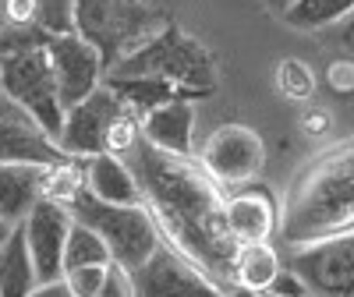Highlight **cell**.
Here are the masks:
<instances>
[{"label": "cell", "mask_w": 354, "mask_h": 297, "mask_svg": "<svg viewBox=\"0 0 354 297\" xmlns=\"http://www.w3.org/2000/svg\"><path fill=\"white\" fill-rule=\"evenodd\" d=\"M46 166L32 163H0V220L8 227L21 223L28 209L43 198Z\"/></svg>", "instance_id": "obj_17"}, {"label": "cell", "mask_w": 354, "mask_h": 297, "mask_svg": "<svg viewBox=\"0 0 354 297\" xmlns=\"http://www.w3.org/2000/svg\"><path fill=\"white\" fill-rule=\"evenodd\" d=\"M283 21L290 28H301V32H319L326 25L344 21L347 15H354V0H290L280 11Z\"/></svg>", "instance_id": "obj_21"}, {"label": "cell", "mask_w": 354, "mask_h": 297, "mask_svg": "<svg viewBox=\"0 0 354 297\" xmlns=\"http://www.w3.org/2000/svg\"><path fill=\"white\" fill-rule=\"evenodd\" d=\"M110 85V93L121 99L124 106H131L138 117L149 113L153 106H163L170 99H202L192 88L167 82V78H153V75H106L103 78Z\"/></svg>", "instance_id": "obj_18"}, {"label": "cell", "mask_w": 354, "mask_h": 297, "mask_svg": "<svg viewBox=\"0 0 354 297\" xmlns=\"http://www.w3.org/2000/svg\"><path fill=\"white\" fill-rule=\"evenodd\" d=\"M280 269H283V255L273 241L241 245L238 258H234V280L245 294H266Z\"/></svg>", "instance_id": "obj_20"}, {"label": "cell", "mask_w": 354, "mask_h": 297, "mask_svg": "<svg viewBox=\"0 0 354 297\" xmlns=\"http://www.w3.org/2000/svg\"><path fill=\"white\" fill-rule=\"evenodd\" d=\"M53 78H57V93H61L64 110L82 103L85 96H93L106 78V64L93 43H85L78 32L68 36H50L46 43Z\"/></svg>", "instance_id": "obj_12"}, {"label": "cell", "mask_w": 354, "mask_h": 297, "mask_svg": "<svg viewBox=\"0 0 354 297\" xmlns=\"http://www.w3.org/2000/svg\"><path fill=\"white\" fill-rule=\"evenodd\" d=\"M266 4H270V8H273V11H283V8H287V4H290V0H266Z\"/></svg>", "instance_id": "obj_30"}, {"label": "cell", "mask_w": 354, "mask_h": 297, "mask_svg": "<svg viewBox=\"0 0 354 297\" xmlns=\"http://www.w3.org/2000/svg\"><path fill=\"white\" fill-rule=\"evenodd\" d=\"M71 223H75V216H71L68 205L64 202H53L46 195L21 220L25 237H28V251H32V258H36L39 280L64 276V248H68Z\"/></svg>", "instance_id": "obj_13"}, {"label": "cell", "mask_w": 354, "mask_h": 297, "mask_svg": "<svg viewBox=\"0 0 354 297\" xmlns=\"http://www.w3.org/2000/svg\"><path fill=\"white\" fill-rule=\"evenodd\" d=\"M106 269H110V265H78V269L64 273V280L71 283V290L78 297H96L103 280H106Z\"/></svg>", "instance_id": "obj_24"}, {"label": "cell", "mask_w": 354, "mask_h": 297, "mask_svg": "<svg viewBox=\"0 0 354 297\" xmlns=\"http://www.w3.org/2000/svg\"><path fill=\"white\" fill-rule=\"evenodd\" d=\"M39 283L36 258L28 251L25 227L15 223L8 237L0 241V297H28Z\"/></svg>", "instance_id": "obj_19"}, {"label": "cell", "mask_w": 354, "mask_h": 297, "mask_svg": "<svg viewBox=\"0 0 354 297\" xmlns=\"http://www.w3.org/2000/svg\"><path fill=\"white\" fill-rule=\"evenodd\" d=\"M106 75H153L185 85L198 96L216 93V57L174 18H167L149 39L124 53Z\"/></svg>", "instance_id": "obj_3"}, {"label": "cell", "mask_w": 354, "mask_h": 297, "mask_svg": "<svg viewBox=\"0 0 354 297\" xmlns=\"http://www.w3.org/2000/svg\"><path fill=\"white\" fill-rule=\"evenodd\" d=\"M96 297H138V290H135V276L124 269V265L110 262L106 280H103V287H100Z\"/></svg>", "instance_id": "obj_25"}, {"label": "cell", "mask_w": 354, "mask_h": 297, "mask_svg": "<svg viewBox=\"0 0 354 297\" xmlns=\"http://www.w3.org/2000/svg\"><path fill=\"white\" fill-rule=\"evenodd\" d=\"M347 230H354V138L305 163L280 209V241L287 248Z\"/></svg>", "instance_id": "obj_2"}, {"label": "cell", "mask_w": 354, "mask_h": 297, "mask_svg": "<svg viewBox=\"0 0 354 297\" xmlns=\"http://www.w3.org/2000/svg\"><path fill=\"white\" fill-rule=\"evenodd\" d=\"M198 163L223 191L245 188L259 181V173L266 166V142L259 138V131L245 124H223L202 142Z\"/></svg>", "instance_id": "obj_7"}, {"label": "cell", "mask_w": 354, "mask_h": 297, "mask_svg": "<svg viewBox=\"0 0 354 297\" xmlns=\"http://www.w3.org/2000/svg\"><path fill=\"white\" fill-rule=\"evenodd\" d=\"M110 248L106 241L85 223H71V233H68V248H64V273L68 269H78V265H110Z\"/></svg>", "instance_id": "obj_22"}, {"label": "cell", "mask_w": 354, "mask_h": 297, "mask_svg": "<svg viewBox=\"0 0 354 297\" xmlns=\"http://www.w3.org/2000/svg\"><path fill=\"white\" fill-rule=\"evenodd\" d=\"M28 297H78V294L71 290V283L64 276H57V280H39Z\"/></svg>", "instance_id": "obj_27"}, {"label": "cell", "mask_w": 354, "mask_h": 297, "mask_svg": "<svg viewBox=\"0 0 354 297\" xmlns=\"http://www.w3.org/2000/svg\"><path fill=\"white\" fill-rule=\"evenodd\" d=\"M68 209L78 223L93 227L103 237L106 248H110V258L117 265H124L128 273H135L138 265L163 245V233H160L153 213L145 209V205H113V202L96 198L82 184L71 195Z\"/></svg>", "instance_id": "obj_4"}, {"label": "cell", "mask_w": 354, "mask_h": 297, "mask_svg": "<svg viewBox=\"0 0 354 297\" xmlns=\"http://www.w3.org/2000/svg\"><path fill=\"white\" fill-rule=\"evenodd\" d=\"M266 294H277V297H308V287H305V280L283 262V269L277 273V280L270 283V290H266Z\"/></svg>", "instance_id": "obj_26"}, {"label": "cell", "mask_w": 354, "mask_h": 297, "mask_svg": "<svg viewBox=\"0 0 354 297\" xmlns=\"http://www.w3.org/2000/svg\"><path fill=\"white\" fill-rule=\"evenodd\" d=\"M124 160L135 170L142 202L153 213L163 241L192 258L227 297H255L234 280V258L241 245L227 230L223 188L202 170V163L156 148L145 135H138Z\"/></svg>", "instance_id": "obj_1"}, {"label": "cell", "mask_w": 354, "mask_h": 297, "mask_svg": "<svg viewBox=\"0 0 354 297\" xmlns=\"http://www.w3.org/2000/svg\"><path fill=\"white\" fill-rule=\"evenodd\" d=\"M8 28V0H0V32Z\"/></svg>", "instance_id": "obj_29"}, {"label": "cell", "mask_w": 354, "mask_h": 297, "mask_svg": "<svg viewBox=\"0 0 354 297\" xmlns=\"http://www.w3.org/2000/svg\"><path fill=\"white\" fill-rule=\"evenodd\" d=\"M340 43H344V50L354 57V15H347V25H344V32H340Z\"/></svg>", "instance_id": "obj_28"}, {"label": "cell", "mask_w": 354, "mask_h": 297, "mask_svg": "<svg viewBox=\"0 0 354 297\" xmlns=\"http://www.w3.org/2000/svg\"><path fill=\"white\" fill-rule=\"evenodd\" d=\"M223 216H227L230 237L238 245H255V241L280 237V205H277L273 191L259 181L223 191Z\"/></svg>", "instance_id": "obj_14"}, {"label": "cell", "mask_w": 354, "mask_h": 297, "mask_svg": "<svg viewBox=\"0 0 354 297\" xmlns=\"http://www.w3.org/2000/svg\"><path fill=\"white\" fill-rule=\"evenodd\" d=\"M71 4L75 32L100 50L106 71L167 21L156 11H145L142 0H71Z\"/></svg>", "instance_id": "obj_5"}, {"label": "cell", "mask_w": 354, "mask_h": 297, "mask_svg": "<svg viewBox=\"0 0 354 297\" xmlns=\"http://www.w3.org/2000/svg\"><path fill=\"white\" fill-rule=\"evenodd\" d=\"M8 230H11V227H8L4 220H0V241H4V237H8Z\"/></svg>", "instance_id": "obj_31"}, {"label": "cell", "mask_w": 354, "mask_h": 297, "mask_svg": "<svg viewBox=\"0 0 354 297\" xmlns=\"http://www.w3.org/2000/svg\"><path fill=\"white\" fill-rule=\"evenodd\" d=\"M195 99H170L163 106H153L142 113V135L156 148H167L174 156H192L195 138Z\"/></svg>", "instance_id": "obj_15"}, {"label": "cell", "mask_w": 354, "mask_h": 297, "mask_svg": "<svg viewBox=\"0 0 354 297\" xmlns=\"http://www.w3.org/2000/svg\"><path fill=\"white\" fill-rule=\"evenodd\" d=\"M0 88L11 99H18L53 138L61 135L64 103H61V93H57V78H53L46 46H32L15 57H4L0 61Z\"/></svg>", "instance_id": "obj_6"}, {"label": "cell", "mask_w": 354, "mask_h": 297, "mask_svg": "<svg viewBox=\"0 0 354 297\" xmlns=\"http://www.w3.org/2000/svg\"><path fill=\"white\" fill-rule=\"evenodd\" d=\"M280 93L290 96V99L312 96V75H308V68L298 64V61H283V68H280Z\"/></svg>", "instance_id": "obj_23"}, {"label": "cell", "mask_w": 354, "mask_h": 297, "mask_svg": "<svg viewBox=\"0 0 354 297\" xmlns=\"http://www.w3.org/2000/svg\"><path fill=\"white\" fill-rule=\"evenodd\" d=\"M131 276L138 297H227L192 258H185L167 241Z\"/></svg>", "instance_id": "obj_9"}, {"label": "cell", "mask_w": 354, "mask_h": 297, "mask_svg": "<svg viewBox=\"0 0 354 297\" xmlns=\"http://www.w3.org/2000/svg\"><path fill=\"white\" fill-rule=\"evenodd\" d=\"M128 106L110 93V85L103 82L93 96H85L82 103L68 106L64 110V124H61V148L75 160H85V156H100L106 153V135L113 128V121L121 117Z\"/></svg>", "instance_id": "obj_11"}, {"label": "cell", "mask_w": 354, "mask_h": 297, "mask_svg": "<svg viewBox=\"0 0 354 297\" xmlns=\"http://www.w3.org/2000/svg\"><path fill=\"white\" fill-rule=\"evenodd\" d=\"M255 297H277V294H255Z\"/></svg>", "instance_id": "obj_32"}, {"label": "cell", "mask_w": 354, "mask_h": 297, "mask_svg": "<svg viewBox=\"0 0 354 297\" xmlns=\"http://www.w3.org/2000/svg\"><path fill=\"white\" fill-rule=\"evenodd\" d=\"M82 173H85V188L103 202L113 205H145L142 202V188L135 181V170L128 166L124 156L113 153H100V156H85L82 160Z\"/></svg>", "instance_id": "obj_16"}, {"label": "cell", "mask_w": 354, "mask_h": 297, "mask_svg": "<svg viewBox=\"0 0 354 297\" xmlns=\"http://www.w3.org/2000/svg\"><path fill=\"white\" fill-rule=\"evenodd\" d=\"M287 265L308 287V297H354V230L290 248Z\"/></svg>", "instance_id": "obj_8"}, {"label": "cell", "mask_w": 354, "mask_h": 297, "mask_svg": "<svg viewBox=\"0 0 354 297\" xmlns=\"http://www.w3.org/2000/svg\"><path fill=\"white\" fill-rule=\"evenodd\" d=\"M75 160L68 156L61 142H57L32 113L18 99H11L0 88V163H32V166H53Z\"/></svg>", "instance_id": "obj_10"}]
</instances>
